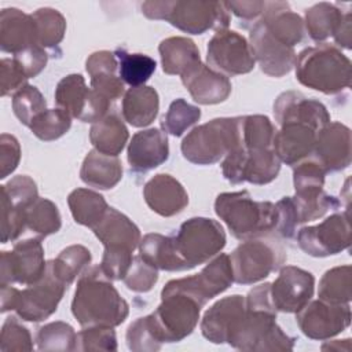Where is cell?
<instances>
[{
  "instance_id": "6da1fadb",
  "label": "cell",
  "mask_w": 352,
  "mask_h": 352,
  "mask_svg": "<svg viewBox=\"0 0 352 352\" xmlns=\"http://www.w3.org/2000/svg\"><path fill=\"white\" fill-rule=\"evenodd\" d=\"M72 314L82 327H116L126 319L129 305L100 265H92L81 272Z\"/></svg>"
},
{
  "instance_id": "7a4b0ae2",
  "label": "cell",
  "mask_w": 352,
  "mask_h": 352,
  "mask_svg": "<svg viewBox=\"0 0 352 352\" xmlns=\"http://www.w3.org/2000/svg\"><path fill=\"white\" fill-rule=\"evenodd\" d=\"M296 78L304 87L336 95L351 87L352 65L337 47L322 43L296 56Z\"/></svg>"
},
{
  "instance_id": "3957f363",
  "label": "cell",
  "mask_w": 352,
  "mask_h": 352,
  "mask_svg": "<svg viewBox=\"0 0 352 352\" xmlns=\"http://www.w3.org/2000/svg\"><path fill=\"white\" fill-rule=\"evenodd\" d=\"M148 19H162L190 34H202L209 29L224 30L230 25V11L224 1L154 0L140 6Z\"/></svg>"
},
{
  "instance_id": "277c9868",
  "label": "cell",
  "mask_w": 352,
  "mask_h": 352,
  "mask_svg": "<svg viewBox=\"0 0 352 352\" xmlns=\"http://www.w3.org/2000/svg\"><path fill=\"white\" fill-rule=\"evenodd\" d=\"M214 212L231 234L241 241L270 234L278 221L275 204L254 201L245 190L219 194L214 201Z\"/></svg>"
},
{
  "instance_id": "5b68a950",
  "label": "cell",
  "mask_w": 352,
  "mask_h": 352,
  "mask_svg": "<svg viewBox=\"0 0 352 352\" xmlns=\"http://www.w3.org/2000/svg\"><path fill=\"white\" fill-rule=\"evenodd\" d=\"M202 307L198 298L169 280L161 290V304L150 314L158 340L162 344L184 340L197 327Z\"/></svg>"
},
{
  "instance_id": "8992f818",
  "label": "cell",
  "mask_w": 352,
  "mask_h": 352,
  "mask_svg": "<svg viewBox=\"0 0 352 352\" xmlns=\"http://www.w3.org/2000/svg\"><path fill=\"white\" fill-rule=\"evenodd\" d=\"M296 338L276 324V311L245 308L234 323L227 344L239 351H292Z\"/></svg>"
},
{
  "instance_id": "52a82bcc",
  "label": "cell",
  "mask_w": 352,
  "mask_h": 352,
  "mask_svg": "<svg viewBox=\"0 0 352 352\" xmlns=\"http://www.w3.org/2000/svg\"><path fill=\"white\" fill-rule=\"evenodd\" d=\"M239 144V117L213 118L195 126L182 142L183 157L195 165H212Z\"/></svg>"
},
{
  "instance_id": "ba28073f",
  "label": "cell",
  "mask_w": 352,
  "mask_h": 352,
  "mask_svg": "<svg viewBox=\"0 0 352 352\" xmlns=\"http://www.w3.org/2000/svg\"><path fill=\"white\" fill-rule=\"evenodd\" d=\"M170 239L182 271L209 261L226 246L224 228L219 221L208 217L186 220Z\"/></svg>"
},
{
  "instance_id": "9c48e42d",
  "label": "cell",
  "mask_w": 352,
  "mask_h": 352,
  "mask_svg": "<svg viewBox=\"0 0 352 352\" xmlns=\"http://www.w3.org/2000/svg\"><path fill=\"white\" fill-rule=\"evenodd\" d=\"M234 282L253 285L282 268L286 261L285 249L276 242L253 238L242 242L230 256Z\"/></svg>"
},
{
  "instance_id": "30bf717a",
  "label": "cell",
  "mask_w": 352,
  "mask_h": 352,
  "mask_svg": "<svg viewBox=\"0 0 352 352\" xmlns=\"http://www.w3.org/2000/svg\"><path fill=\"white\" fill-rule=\"evenodd\" d=\"M279 170L280 160L274 148L246 150L236 146L221 162L223 176L232 184L243 182L257 186L268 184L276 179Z\"/></svg>"
},
{
  "instance_id": "8fae6325",
  "label": "cell",
  "mask_w": 352,
  "mask_h": 352,
  "mask_svg": "<svg viewBox=\"0 0 352 352\" xmlns=\"http://www.w3.org/2000/svg\"><path fill=\"white\" fill-rule=\"evenodd\" d=\"M44 248L40 238H29L14 245L11 252L0 254V286L1 285H33L45 274Z\"/></svg>"
},
{
  "instance_id": "7c38bea8",
  "label": "cell",
  "mask_w": 352,
  "mask_h": 352,
  "mask_svg": "<svg viewBox=\"0 0 352 352\" xmlns=\"http://www.w3.org/2000/svg\"><path fill=\"white\" fill-rule=\"evenodd\" d=\"M297 243L312 257H327L348 249L351 245L348 210L334 213L316 226L302 227L297 232Z\"/></svg>"
},
{
  "instance_id": "4fadbf2b",
  "label": "cell",
  "mask_w": 352,
  "mask_h": 352,
  "mask_svg": "<svg viewBox=\"0 0 352 352\" xmlns=\"http://www.w3.org/2000/svg\"><path fill=\"white\" fill-rule=\"evenodd\" d=\"M55 103L72 118L92 124L107 116L111 106L110 102L87 87L81 74H69L58 82Z\"/></svg>"
},
{
  "instance_id": "5bb4252c",
  "label": "cell",
  "mask_w": 352,
  "mask_h": 352,
  "mask_svg": "<svg viewBox=\"0 0 352 352\" xmlns=\"http://www.w3.org/2000/svg\"><path fill=\"white\" fill-rule=\"evenodd\" d=\"M206 60L209 67L224 76L246 74L253 70L256 63L246 38L228 29L216 32L209 40Z\"/></svg>"
},
{
  "instance_id": "9a60e30c",
  "label": "cell",
  "mask_w": 352,
  "mask_h": 352,
  "mask_svg": "<svg viewBox=\"0 0 352 352\" xmlns=\"http://www.w3.org/2000/svg\"><path fill=\"white\" fill-rule=\"evenodd\" d=\"M66 289L67 286L54 275L48 261L45 274L38 282L18 290L14 311L23 320L41 322L56 311Z\"/></svg>"
},
{
  "instance_id": "2e32d148",
  "label": "cell",
  "mask_w": 352,
  "mask_h": 352,
  "mask_svg": "<svg viewBox=\"0 0 352 352\" xmlns=\"http://www.w3.org/2000/svg\"><path fill=\"white\" fill-rule=\"evenodd\" d=\"M91 230L103 243L102 258L106 260H132V253L142 239L138 226L114 208H109L103 219Z\"/></svg>"
},
{
  "instance_id": "e0dca14e",
  "label": "cell",
  "mask_w": 352,
  "mask_h": 352,
  "mask_svg": "<svg viewBox=\"0 0 352 352\" xmlns=\"http://www.w3.org/2000/svg\"><path fill=\"white\" fill-rule=\"evenodd\" d=\"M296 319L300 330L311 340H327L351 324L349 304H331L323 300H314L305 304Z\"/></svg>"
},
{
  "instance_id": "ac0fdd59",
  "label": "cell",
  "mask_w": 352,
  "mask_h": 352,
  "mask_svg": "<svg viewBox=\"0 0 352 352\" xmlns=\"http://www.w3.org/2000/svg\"><path fill=\"white\" fill-rule=\"evenodd\" d=\"M315 278L309 271L294 265L280 268L278 278L271 283V300L276 311L298 312L312 298Z\"/></svg>"
},
{
  "instance_id": "d6986e66",
  "label": "cell",
  "mask_w": 352,
  "mask_h": 352,
  "mask_svg": "<svg viewBox=\"0 0 352 352\" xmlns=\"http://www.w3.org/2000/svg\"><path fill=\"white\" fill-rule=\"evenodd\" d=\"M176 287L186 290L204 305L213 297L226 292L234 282L230 256L220 253L199 274L170 280Z\"/></svg>"
},
{
  "instance_id": "ffe728a7",
  "label": "cell",
  "mask_w": 352,
  "mask_h": 352,
  "mask_svg": "<svg viewBox=\"0 0 352 352\" xmlns=\"http://www.w3.org/2000/svg\"><path fill=\"white\" fill-rule=\"evenodd\" d=\"M274 117L279 126L285 124H305L318 132L330 122V114L326 106L309 99L298 91L282 92L274 103Z\"/></svg>"
},
{
  "instance_id": "44dd1931",
  "label": "cell",
  "mask_w": 352,
  "mask_h": 352,
  "mask_svg": "<svg viewBox=\"0 0 352 352\" xmlns=\"http://www.w3.org/2000/svg\"><path fill=\"white\" fill-rule=\"evenodd\" d=\"M249 40L254 60L258 62L261 72L265 74L282 77L294 67V50L275 40L260 21H257L252 28Z\"/></svg>"
},
{
  "instance_id": "7402d4cb",
  "label": "cell",
  "mask_w": 352,
  "mask_h": 352,
  "mask_svg": "<svg viewBox=\"0 0 352 352\" xmlns=\"http://www.w3.org/2000/svg\"><path fill=\"white\" fill-rule=\"evenodd\" d=\"M316 160L326 172H338L351 165V129L341 122H329L316 135Z\"/></svg>"
},
{
  "instance_id": "603a6c76",
  "label": "cell",
  "mask_w": 352,
  "mask_h": 352,
  "mask_svg": "<svg viewBox=\"0 0 352 352\" xmlns=\"http://www.w3.org/2000/svg\"><path fill=\"white\" fill-rule=\"evenodd\" d=\"M168 157V136L158 128L136 132L128 144V164L131 169L138 173H144L160 166Z\"/></svg>"
},
{
  "instance_id": "cb8c5ba5",
  "label": "cell",
  "mask_w": 352,
  "mask_h": 352,
  "mask_svg": "<svg viewBox=\"0 0 352 352\" xmlns=\"http://www.w3.org/2000/svg\"><path fill=\"white\" fill-rule=\"evenodd\" d=\"M147 206L160 216L172 217L188 205V194L179 180L166 173H158L143 187Z\"/></svg>"
},
{
  "instance_id": "d4e9b609",
  "label": "cell",
  "mask_w": 352,
  "mask_h": 352,
  "mask_svg": "<svg viewBox=\"0 0 352 352\" xmlns=\"http://www.w3.org/2000/svg\"><path fill=\"white\" fill-rule=\"evenodd\" d=\"M318 131L305 124H285L275 131L272 148L280 162L296 166L314 153Z\"/></svg>"
},
{
  "instance_id": "484cf974",
  "label": "cell",
  "mask_w": 352,
  "mask_h": 352,
  "mask_svg": "<svg viewBox=\"0 0 352 352\" xmlns=\"http://www.w3.org/2000/svg\"><path fill=\"white\" fill-rule=\"evenodd\" d=\"M182 82L194 102L199 104H217L231 94V82L227 76L213 70L202 62L182 76Z\"/></svg>"
},
{
  "instance_id": "4316f807",
  "label": "cell",
  "mask_w": 352,
  "mask_h": 352,
  "mask_svg": "<svg viewBox=\"0 0 352 352\" xmlns=\"http://www.w3.org/2000/svg\"><path fill=\"white\" fill-rule=\"evenodd\" d=\"M245 297L241 294H232L216 301L201 320L202 336L213 344L227 342L234 323L245 312Z\"/></svg>"
},
{
  "instance_id": "83f0119b",
  "label": "cell",
  "mask_w": 352,
  "mask_h": 352,
  "mask_svg": "<svg viewBox=\"0 0 352 352\" xmlns=\"http://www.w3.org/2000/svg\"><path fill=\"white\" fill-rule=\"evenodd\" d=\"M32 45H38L32 14H25L18 8H3L0 12L1 51L15 55Z\"/></svg>"
},
{
  "instance_id": "f1b7e54d",
  "label": "cell",
  "mask_w": 352,
  "mask_h": 352,
  "mask_svg": "<svg viewBox=\"0 0 352 352\" xmlns=\"http://www.w3.org/2000/svg\"><path fill=\"white\" fill-rule=\"evenodd\" d=\"M260 22L275 40L286 47L293 48L304 38V21L285 1H265Z\"/></svg>"
},
{
  "instance_id": "f546056e",
  "label": "cell",
  "mask_w": 352,
  "mask_h": 352,
  "mask_svg": "<svg viewBox=\"0 0 352 352\" xmlns=\"http://www.w3.org/2000/svg\"><path fill=\"white\" fill-rule=\"evenodd\" d=\"M160 110L158 92L148 85L131 87L125 91L121 103L124 120L136 128L150 125Z\"/></svg>"
},
{
  "instance_id": "4dcf8cb0",
  "label": "cell",
  "mask_w": 352,
  "mask_h": 352,
  "mask_svg": "<svg viewBox=\"0 0 352 352\" xmlns=\"http://www.w3.org/2000/svg\"><path fill=\"white\" fill-rule=\"evenodd\" d=\"M80 177L89 187L109 190L121 180L122 164L117 155H107L94 148L82 161Z\"/></svg>"
},
{
  "instance_id": "1f68e13d",
  "label": "cell",
  "mask_w": 352,
  "mask_h": 352,
  "mask_svg": "<svg viewBox=\"0 0 352 352\" xmlns=\"http://www.w3.org/2000/svg\"><path fill=\"white\" fill-rule=\"evenodd\" d=\"M158 51L162 70L166 74H177L182 77L201 63L198 47L187 37H168L161 41Z\"/></svg>"
},
{
  "instance_id": "d6a6232c",
  "label": "cell",
  "mask_w": 352,
  "mask_h": 352,
  "mask_svg": "<svg viewBox=\"0 0 352 352\" xmlns=\"http://www.w3.org/2000/svg\"><path fill=\"white\" fill-rule=\"evenodd\" d=\"M129 133L124 121L117 114H107L102 120L92 124L89 129V140L95 150L117 155L124 150Z\"/></svg>"
},
{
  "instance_id": "836d02e7",
  "label": "cell",
  "mask_w": 352,
  "mask_h": 352,
  "mask_svg": "<svg viewBox=\"0 0 352 352\" xmlns=\"http://www.w3.org/2000/svg\"><path fill=\"white\" fill-rule=\"evenodd\" d=\"M67 205L74 221L89 228L96 226L110 208L99 192L88 188L73 190L67 197Z\"/></svg>"
},
{
  "instance_id": "e575fe53",
  "label": "cell",
  "mask_w": 352,
  "mask_h": 352,
  "mask_svg": "<svg viewBox=\"0 0 352 352\" xmlns=\"http://www.w3.org/2000/svg\"><path fill=\"white\" fill-rule=\"evenodd\" d=\"M140 257L157 270L162 271H182L180 263L176 257L170 235L150 232L146 234L139 243Z\"/></svg>"
},
{
  "instance_id": "d590c367",
  "label": "cell",
  "mask_w": 352,
  "mask_h": 352,
  "mask_svg": "<svg viewBox=\"0 0 352 352\" xmlns=\"http://www.w3.org/2000/svg\"><path fill=\"white\" fill-rule=\"evenodd\" d=\"M345 12L336 4L326 1L318 3L305 11L304 26L312 40L323 41L334 36Z\"/></svg>"
},
{
  "instance_id": "8d00e7d4",
  "label": "cell",
  "mask_w": 352,
  "mask_h": 352,
  "mask_svg": "<svg viewBox=\"0 0 352 352\" xmlns=\"http://www.w3.org/2000/svg\"><path fill=\"white\" fill-rule=\"evenodd\" d=\"M292 198V204L298 220V224L323 217L329 210L340 206L336 197L329 195L323 188L297 191Z\"/></svg>"
},
{
  "instance_id": "74e56055",
  "label": "cell",
  "mask_w": 352,
  "mask_h": 352,
  "mask_svg": "<svg viewBox=\"0 0 352 352\" xmlns=\"http://www.w3.org/2000/svg\"><path fill=\"white\" fill-rule=\"evenodd\" d=\"M26 230L43 239L60 230L62 220L56 205L47 198H37L25 212Z\"/></svg>"
},
{
  "instance_id": "f35d334b",
  "label": "cell",
  "mask_w": 352,
  "mask_h": 352,
  "mask_svg": "<svg viewBox=\"0 0 352 352\" xmlns=\"http://www.w3.org/2000/svg\"><path fill=\"white\" fill-rule=\"evenodd\" d=\"M275 128L267 116L239 117V144L246 150L272 148Z\"/></svg>"
},
{
  "instance_id": "ab89813d",
  "label": "cell",
  "mask_w": 352,
  "mask_h": 352,
  "mask_svg": "<svg viewBox=\"0 0 352 352\" xmlns=\"http://www.w3.org/2000/svg\"><path fill=\"white\" fill-rule=\"evenodd\" d=\"M351 275V265H340L326 271L319 282V300L331 304H349L352 298Z\"/></svg>"
},
{
  "instance_id": "60d3db41",
  "label": "cell",
  "mask_w": 352,
  "mask_h": 352,
  "mask_svg": "<svg viewBox=\"0 0 352 352\" xmlns=\"http://www.w3.org/2000/svg\"><path fill=\"white\" fill-rule=\"evenodd\" d=\"M114 55L118 60L121 80L131 87L144 85L155 72L157 63L148 55L129 54L124 48H117Z\"/></svg>"
},
{
  "instance_id": "b9f144b4",
  "label": "cell",
  "mask_w": 352,
  "mask_h": 352,
  "mask_svg": "<svg viewBox=\"0 0 352 352\" xmlns=\"http://www.w3.org/2000/svg\"><path fill=\"white\" fill-rule=\"evenodd\" d=\"M91 252L82 245H70L65 248L55 260H51L54 275L69 286L91 263Z\"/></svg>"
},
{
  "instance_id": "7bdbcfd3",
  "label": "cell",
  "mask_w": 352,
  "mask_h": 352,
  "mask_svg": "<svg viewBox=\"0 0 352 352\" xmlns=\"http://www.w3.org/2000/svg\"><path fill=\"white\" fill-rule=\"evenodd\" d=\"M37 30V44L40 47H54L58 45L66 32L65 16L54 8L44 7L38 8L32 14Z\"/></svg>"
},
{
  "instance_id": "ee69618b",
  "label": "cell",
  "mask_w": 352,
  "mask_h": 352,
  "mask_svg": "<svg viewBox=\"0 0 352 352\" xmlns=\"http://www.w3.org/2000/svg\"><path fill=\"white\" fill-rule=\"evenodd\" d=\"M77 334L65 322H51L41 326L36 333L38 351H76Z\"/></svg>"
},
{
  "instance_id": "f6af8a7d",
  "label": "cell",
  "mask_w": 352,
  "mask_h": 352,
  "mask_svg": "<svg viewBox=\"0 0 352 352\" xmlns=\"http://www.w3.org/2000/svg\"><path fill=\"white\" fill-rule=\"evenodd\" d=\"M199 118H201L199 107L190 104L183 98H179L169 104L168 111L162 117L161 126L165 133L179 138L195 122H198Z\"/></svg>"
},
{
  "instance_id": "bcb514c9",
  "label": "cell",
  "mask_w": 352,
  "mask_h": 352,
  "mask_svg": "<svg viewBox=\"0 0 352 352\" xmlns=\"http://www.w3.org/2000/svg\"><path fill=\"white\" fill-rule=\"evenodd\" d=\"M72 126V117L62 109H47L30 124V131L36 138L51 142L63 136Z\"/></svg>"
},
{
  "instance_id": "7dc6e473",
  "label": "cell",
  "mask_w": 352,
  "mask_h": 352,
  "mask_svg": "<svg viewBox=\"0 0 352 352\" xmlns=\"http://www.w3.org/2000/svg\"><path fill=\"white\" fill-rule=\"evenodd\" d=\"M12 110L21 124L30 126L32 121L47 110V102L36 87L26 84L14 94Z\"/></svg>"
},
{
  "instance_id": "c3c4849f",
  "label": "cell",
  "mask_w": 352,
  "mask_h": 352,
  "mask_svg": "<svg viewBox=\"0 0 352 352\" xmlns=\"http://www.w3.org/2000/svg\"><path fill=\"white\" fill-rule=\"evenodd\" d=\"M126 345L133 352H155L161 349L162 342L158 340L150 315L138 318L126 330Z\"/></svg>"
},
{
  "instance_id": "681fc988",
  "label": "cell",
  "mask_w": 352,
  "mask_h": 352,
  "mask_svg": "<svg viewBox=\"0 0 352 352\" xmlns=\"http://www.w3.org/2000/svg\"><path fill=\"white\" fill-rule=\"evenodd\" d=\"M0 195L14 208L22 210H26L38 198L36 182L26 175L15 176L3 184L0 187Z\"/></svg>"
},
{
  "instance_id": "f907efd6",
  "label": "cell",
  "mask_w": 352,
  "mask_h": 352,
  "mask_svg": "<svg viewBox=\"0 0 352 352\" xmlns=\"http://www.w3.org/2000/svg\"><path fill=\"white\" fill-rule=\"evenodd\" d=\"M125 286L135 293L150 292L158 280V270L146 263L140 254L133 256L132 264L122 279Z\"/></svg>"
},
{
  "instance_id": "816d5d0a",
  "label": "cell",
  "mask_w": 352,
  "mask_h": 352,
  "mask_svg": "<svg viewBox=\"0 0 352 352\" xmlns=\"http://www.w3.org/2000/svg\"><path fill=\"white\" fill-rule=\"evenodd\" d=\"M0 349L3 352H23L33 349V340L29 330L15 318H7L1 326Z\"/></svg>"
},
{
  "instance_id": "f5cc1de1",
  "label": "cell",
  "mask_w": 352,
  "mask_h": 352,
  "mask_svg": "<svg viewBox=\"0 0 352 352\" xmlns=\"http://www.w3.org/2000/svg\"><path fill=\"white\" fill-rule=\"evenodd\" d=\"M77 351H117L113 327H84L77 333Z\"/></svg>"
},
{
  "instance_id": "db71d44e",
  "label": "cell",
  "mask_w": 352,
  "mask_h": 352,
  "mask_svg": "<svg viewBox=\"0 0 352 352\" xmlns=\"http://www.w3.org/2000/svg\"><path fill=\"white\" fill-rule=\"evenodd\" d=\"M326 173V169L316 160L301 161L294 166L293 170V184L296 192L323 188Z\"/></svg>"
},
{
  "instance_id": "11a10c76",
  "label": "cell",
  "mask_w": 352,
  "mask_h": 352,
  "mask_svg": "<svg viewBox=\"0 0 352 352\" xmlns=\"http://www.w3.org/2000/svg\"><path fill=\"white\" fill-rule=\"evenodd\" d=\"M1 243L15 241L26 230L25 212L14 208L4 197H1Z\"/></svg>"
},
{
  "instance_id": "9f6ffc18",
  "label": "cell",
  "mask_w": 352,
  "mask_h": 352,
  "mask_svg": "<svg viewBox=\"0 0 352 352\" xmlns=\"http://www.w3.org/2000/svg\"><path fill=\"white\" fill-rule=\"evenodd\" d=\"M21 160V146L15 136L1 133L0 136V179L12 173Z\"/></svg>"
},
{
  "instance_id": "6f0895ef",
  "label": "cell",
  "mask_w": 352,
  "mask_h": 352,
  "mask_svg": "<svg viewBox=\"0 0 352 352\" xmlns=\"http://www.w3.org/2000/svg\"><path fill=\"white\" fill-rule=\"evenodd\" d=\"M0 78H1V96L15 94L23 85H26L28 77L19 67L14 58H3L0 65Z\"/></svg>"
},
{
  "instance_id": "680465c9",
  "label": "cell",
  "mask_w": 352,
  "mask_h": 352,
  "mask_svg": "<svg viewBox=\"0 0 352 352\" xmlns=\"http://www.w3.org/2000/svg\"><path fill=\"white\" fill-rule=\"evenodd\" d=\"M28 78L36 77L47 65L48 55L40 45H32L12 56Z\"/></svg>"
},
{
  "instance_id": "91938a15",
  "label": "cell",
  "mask_w": 352,
  "mask_h": 352,
  "mask_svg": "<svg viewBox=\"0 0 352 352\" xmlns=\"http://www.w3.org/2000/svg\"><path fill=\"white\" fill-rule=\"evenodd\" d=\"M91 88L110 103L125 94L124 81L121 77L116 76V73H99L91 76Z\"/></svg>"
},
{
  "instance_id": "94428289",
  "label": "cell",
  "mask_w": 352,
  "mask_h": 352,
  "mask_svg": "<svg viewBox=\"0 0 352 352\" xmlns=\"http://www.w3.org/2000/svg\"><path fill=\"white\" fill-rule=\"evenodd\" d=\"M276 213H278V221H276V227L275 230L278 231V234L283 238H293L296 235L298 220L292 204V198L290 197H283L282 199H279L276 204Z\"/></svg>"
},
{
  "instance_id": "6125c7cd",
  "label": "cell",
  "mask_w": 352,
  "mask_h": 352,
  "mask_svg": "<svg viewBox=\"0 0 352 352\" xmlns=\"http://www.w3.org/2000/svg\"><path fill=\"white\" fill-rule=\"evenodd\" d=\"M224 4L228 11H231L235 16H238L243 22L260 21L265 8V1H257V0L224 1Z\"/></svg>"
},
{
  "instance_id": "be15d7a7",
  "label": "cell",
  "mask_w": 352,
  "mask_h": 352,
  "mask_svg": "<svg viewBox=\"0 0 352 352\" xmlns=\"http://www.w3.org/2000/svg\"><path fill=\"white\" fill-rule=\"evenodd\" d=\"M117 66L118 60L110 51H96L91 54L85 62V69L89 77L99 73H116Z\"/></svg>"
},
{
  "instance_id": "e7e4bbea",
  "label": "cell",
  "mask_w": 352,
  "mask_h": 352,
  "mask_svg": "<svg viewBox=\"0 0 352 352\" xmlns=\"http://www.w3.org/2000/svg\"><path fill=\"white\" fill-rule=\"evenodd\" d=\"M333 37L338 45H341L346 50H351V47H352V15L349 11L345 12L342 22L340 23V26Z\"/></svg>"
},
{
  "instance_id": "03108f58",
  "label": "cell",
  "mask_w": 352,
  "mask_h": 352,
  "mask_svg": "<svg viewBox=\"0 0 352 352\" xmlns=\"http://www.w3.org/2000/svg\"><path fill=\"white\" fill-rule=\"evenodd\" d=\"M0 287H1V309L0 311L3 314L7 311H14L19 289L11 285H1Z\"/></svg>"
},
{
  "instance_id": "003e7915",
  "label": "cell",
  "mask_w": 352,
  "mask_h": 352,
  "mask_svg": "<svg viewBox=\"0 0 352 352\" xmlns=\"http://www.w3.org/2000/svg\"><path fill=\"white\" fill-rule=\"evenodd\" d=\"M348 340V338H346ZM346 340H342V342L340 340H336L333 342H327V344H323L322 345V349L326 351V349H336V351H340V349H344V351H351V348L348 346H342V344L346 341Z\"/></svg>"
}]
</instances>
